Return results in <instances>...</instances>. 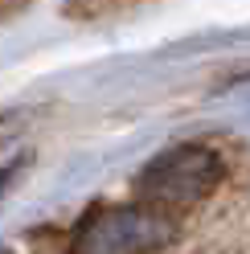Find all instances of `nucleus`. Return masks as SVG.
<instances>
[{"instance_id":"f03ea898","label":"nucleus","mask_w":250,"mask_h":254,"mask_svg":"<svg viewBox=\"0 0 250 254\" xmlns=\"http://www.w3.org/2000/svg\"><path fill=\"white\" fill-rule=\"evenodd\" d=\"M217 181H222V156L205 144H181L160 152L139 172V197L156 209H181L209 197Z\"/></svg>"},{"instance_id":"7ed1b4c3","label":"nucleus","mask_w":250,"mask_h":254,"mask_svg":"<svg viewBox=\"0 0 250 254\" xmlns=\"http://www.w3.org/2000/svg\"><path fill=\"white\" fill-rule=\"evenodd\" d=\"M0 254H12V250H0Z\"/></svg>"},{"instance_id":"f257e3e1","label":"nucleus","mask_w":250,"mask_h":254,"mask_svg":"<svg viewBox=\"0 0 250 254\" xmlns=\"http://www.w3.org/2000/svg\"><path fill=\"white\" fill-rule=\"evenodd\" d=\"M173 221L156 205H95L70 238V254H156Z\"/></svg>"}]
</instances>
